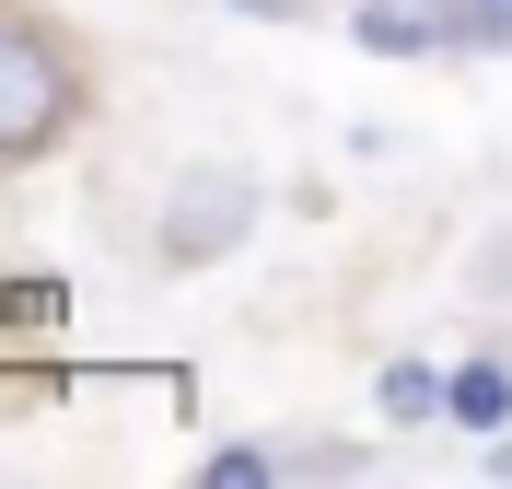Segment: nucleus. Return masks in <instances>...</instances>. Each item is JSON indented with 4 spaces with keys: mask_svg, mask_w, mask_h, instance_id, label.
<instances>
[{
    "mask_svg": "<svg viewBox=\"0 0 512 489\" xmlns=\"http://www.w3.org/2000/svg\"><path fill=\"white\" fill-rule=\"evenodd\" d=\"M82 117V70H70V35L35 24V12H0V163L59 152V129Z\"/></svg>",
    "mask_w": 512,
    "mask_h": 489,
    "instance_id": "obj_1",
    "label": "nucleus"
},
{
    "mask_svg": "<svg viewBox=\"0 0 512 489\" xmlns=\"http://www.w3.org/2000/svg\"><path fill=\"white\" fill-rule=\"evenodd\" d=\"M245 233H256V175H245V163H187L175 198H163V257L210 268V257H233Z\"/></svg>",
    "mask_w": 512,
    "mask_h": 489,
    "instance_id": "obj_2",
    "label": "nucleus"
},
{
    "mask_svg": "<svg viewBox=\"0 0 512 489\" xmlns=\"http://www.w3.org/2000/svg\"><path fill=\"white\" fill-rule=\"evenodd\" d=\"M443 420H454V431H478V443H489V431L512 420V361H501V350L454 361V396H443Z\"/></svg>",
    "mask_w": 512,
    "mask_h": 489,
    "instance_id": "obj_3",
    "label": "nucleus"
},
{
    "mask_svg": "<svg viewBox=\"0 0 512 489\" xmlns=\"http://www.w3.org/2000/svg\"><path fill=\"white\" fill-rule=\"evenodd\" d=\"M361 47L373 59H431L443 47V12L431 0H361Z\"/></svg>",
    "mask_w": 512,
    "mask_h": 489,
    "instance_id": "obj_4",
    "label": "nucleus"
},
{
    "mask_svg": "<svg viewBox=\"0 0 512 489\" xmlns=\"http://www.w3.org/2000/svg\"><path fill=\"white\" fill-rule=\"evenodd\" d=\"M443 396H454V373H431V361H384V373H373L384 420H443Z\"/></svg>",
    "mask_w": 512,
    "mask_h": 489,
    "instance_id": "obj_5",
    "label": "nucleus"
},
{
    "mask_svg": "<svg viewBox=\"0 0 512 489\" xmlns=\"http://www.w3.org/2000/svg\"><path fill=\"white\" fill-rule=\"evenodd\" d=\"M198 478H210V489H256V478H280V443H210Z\"/></svg>",
    "mask_w": 512,
    "mask_h": 489,
    "instance_id": "obj_6",
    "label": "nucleus"
},
{
    "mask_svg": "<svg viewBox=\"0 0 512 489\" xmlns=\"http://www.w3.org/2000/svg\"><path fill=\"white\" fill-rule=\"evenodd\" d=\"M361 443H280V478H361Z\"/></svg>",
    "mask_w": 512,
    "mask_h": 489,
    "instance_id": "obj_7",
    "label": "nucleus"
},
{
    "mask_svg": "<svg viewBox=\"0 0 512 489\" xmlns=\"http://www.w3.org/2000/svg\"><path fill=\"white\" fill-rule=\"evenodd\" d=\"M233 12H256V24H291V12H303V0H233Z\"/></svg>",
    "mask_w": 512,
    "mask_h": 489,
    "instance_id": "obj_8",
    "label": "nucleus"
},
{
    "mask_svg": "<svg viewBox=\"0 0 512 489\" xmlns=\"http://www.w3.org/2000/svg\"><path fill=\"white\" fill-rule=\"evenodd\" d=\"M489 478H512V431H489Z\"/></svg>",
    "mask_w": 512,
    "mask_h": 489,
    "instance_id": "obj_9",
    "label": "nucleus"
}]
</instances>
